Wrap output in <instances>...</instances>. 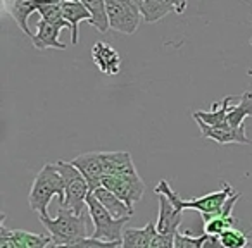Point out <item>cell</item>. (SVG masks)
Listing matches in <instances>:
<instances>
[{"instance_id":"1","label":"cell","mask_w":252,"mask_h":248,"mask_svg":"<svg viewBox=\"0 0 252 248\" xmlns=\"http://www.w3.org/2000/svg\"><path fill=\"white\" fill-rule=\"evenodd\" d=\"M233 193H235V190L231 188L226 181H223L221 183L220 192H213V193H209V195H204L195 200H183V198H180L178 193L173 192V188L169 186V183L166 181V179H161L159 185L156 186V195H164L166 198L171 200L173 205H175L178 210H182V212L185 209L199 210L200 216H202L204 224L223 212L224 203L228 202V198H230Z\"/></svg>"},{"instance_id":"2","label":"cell","mask_w":252,"mask_h":248,"mask_svg":"<svg viewBox=\"0 0 252 248\" xmlns=\"http://www.w3.org/2000/svg\"><path fill=\"white\" fill-rule=\"evenodd\" d=\"M54 196H57L59 205L63 207L64 198H66V186H64V179L56 169V165L45 164L33 181L28 195V203L32 210L38 212L40 217H50L49 203Z\"/></svg>"},{"instance_id":"3","label":"cell","mask_w":252,"mask_h":248,"mask_svg":"<svg viewBox=\"0 0 252 248\" xmlns=\"http://www.w3.org/2000/svg\"><path fill=\"white\" fill-rule=\"evenodd\" d=\"M40 222L49 231V236L52 240V247L66 248L78 243L83 238H88L87 220L83 216H74L67 209L61 207L57 217H40Z\"/></svg>"},{"instance_id":"4","label":"cell","mask_w":252,"mask_h":248,"mask_svg":"<svg viewBox=\"0 0 252 248\" xmlns=\"http://www.w3.org/2000/svg\"><path fill=\"white\" fill-rule=\"evenodd\" d=\"M54 165L63 176L64 186H66V198H64L63 207L73 212L74 216H83V209L87 207V198L90 195V186L87 179L71 162L59 161Z\"/></svg>"},{"instance_id":"5","label":"cell","mask_w":252,"mask_h":248,"mask_svg":"<svg viewBox=\"0 0 252 248\" xmlns=\"http://www.w3.org/2000/svg\"><path fill=\"white\" fill-rule=\"evenodd\" d=\"M87 209H88V216H90L92 222H94V226H95V231H94V234H92V238L105 241V243L123 241V234H125L123 227L130 220V217H128V219H114V217L100 205V202H98L92 193L87 198Z\"/></svg>"},{"instance_id":"6","label":"cell","mask_w":252,"mask_h":248,"mask_svg":"<svg viewBox=\"0 0 252 248\" xmlns=\"http://www.w3.org/2000/svg\"><path fill=\"white\" fill-rule=\"evenodd\" d=\"M107 16L111 29L123 35H133L140 26L142 12L138 7V2L135 0H109Z\"/></svg>"},{"instance_id":"7","label":"cell","mask_w":252,"mask_h":248,"mask_svg":"<svg viewBox=\"0 0 252 248\" xmlns=\"http://www.w3.org/2000/svg\"><path fill=\"white\" fill-rule=\"evenodd\" d=\"M102 186L112 192L119 200L126 203L133 210V205L144 198L145 185L140 179L138 172L135 174H121V176H105Z\"/></svg>"},{"instance_id":"8","label":"cell","mask_w":252,"mask_h":248,"mask_svg":"<svg viewBox=\"0 0 252 248\" xmlns=\"http://www.w3.org/2000/svg\"><path fill=\"white\" fill-rule=\"evenodd\" d=\"M71 164L81 172L90 186V193L102 186L105 178L104 161H102V152H88V154L78 155L71 161Z\"/></svg>"},{"instance_id":"9","label":"cell","mask_w":252,"mask_h":248,"mask_svg":"<svg viewBox=\"0 0 252 248\" xmlns=\"http://www.w3.org/2000/svg\"><path fill=\"white\" fill-rule=\"evenodd\" d=\"M142 18L145 23H158L168 14H183L187 2H171V0H138Z\"/></svg>"},{"instance_id":"10","label":"cell","mask_w":252,"mask_h":248,"mask_svg":"<svg viewBox=\"0 0 252 248\" xmlns=\"http://www.w3.org/2000/svg\"><path fill=\"white\" fill-rule=\"evenodd\" d=\"M158 198H159V216L158 220H156L158 233L175 236L178 233V227L182 226L183 212L176 209L171 203V200L166 198L164 195H158Z\"/></svg>"},{"instance_id":"11","label":"cell","mask_w":252,"mask_h":248,"mask_svg":"<svg viewBox=\"0 0 252 248\" xmlns=\"http://www.w3.org/2000/svg\"><path fill=\"white\" fill-rule=\"evenodd\" d=\"M197 124L200 128V133H202L204 138L207 140H213L216 143L221 145H228V143H238V145H249L251 140L247 138V133H245V124H242L240 128H211L207 126L206 122H202L200 119H195Z\"/></svg>"},{"instance_id":"12","label":"cell","mask_w":252,"mask_h":248,"mask_svg":"<svg viewBox=\"0 0 252 248\" xmlns=\"http://www.w3.org/2000/svg\"><path fill=\"white\" fill-rule=\"evenodd\" d=\"M92 59L95 66L100 69V73L107 76H116L121 71V57L118 50L105 42H97L92 47Z\"/></svg>"},{"instance_id":"13","label":"cell","mask_w":252,"mask_h":248,"mask_svg":"<svg viewBox=\"0 0 252 248\" xmlns=\"http://www.w3.org/2000/svg\"><path fill=\"white\" fill-rule=\"evenodd\" d=\"M240 193L235 192L233 195L228 198V202L224 203V209L223 212L220 214V216L213 217L211 220H207L206 224H204V233L206 234H211V236H221V234L224 233V231L228 229H233L235 226H237L238 219L237 217L231 216V210H233L235 203L238 202V198H240Z\"/></svg>"},{"instance_id":"14","label":"cell","mask_w":252,"mask_h":248,"mask_svg":"<svg viewBox=\"0 0 252 248\" xmlns=\"http://www.w3.org/2000/svg\"><path fill=\"white\" fill-rule=\"evenodd\" d=\"M63 29L64 28H61V26H54V25H50V23L40 19V21L36 23V33L32 38L35 49H38V50H45V49L66 50L67 47L59 42V35Z\"/></svg>"},{"instance_id":"15","label":"cell","mask_w":252,"mask_h":248,"mask_svg":"<svg viewBox=\"0 0 252 248\" xmlns=\"http://www.w3.org/2000/svg\"><path fill=\"white\" fill-rule=\"evenodd\" d=\"M105 176H121V174H135L133 159L130 152H102Z\"/></svg>"},{"instance_id":"16","label":"cell","mask_w":252,"mask_h":248,"mask_svg":"<svg viewBox=\"0 0 252 248\" xmlns=\"http://www.w3.org/2000/svg\"><path fill=\"white\" fill-rule=\"evenodd\" d=\"M231 107V97L226 95L223 102H214L211 110H195L193 112V119H200L211 128H230L228 126V110Z\"/></svg>"},{"instance_id":"17","label":"cell","mask_w":252,"mask_h":248,"mask_svg":"<svg viewBox=\"0 0 252 248\" xmlns=\"http://www.w3.org/2000/svg\"><path fill=\"white\" fill-rule=\"evenodd\" d=\"M61 7H63L64 19L69 23L71 26V43L76 45L78 43V25L81 21H90V12L85 7L83 2H76V0H66V2H61Z\"/></svg>"},{"instance_id":"18","label":"cell","mask_w":252,"mask_h":248,"mask_svg":"<svg viewBox=\"0 0 252 248\" xmlns=\"http://www.w3.org/2000/svg\"><path fill=\"white\" fill-rule=\"evenodd\" d=\"M92 195L100 202V205L104 207L114 219H128V217H131V214H133V210L126 205L123 200H119L114 193L109 192L104 186H100V188H97L95 192H92Z\"/></svg>"},{"instance_id":"19","label":"cell","mask_w":252,"mask_h":248,"mask_svg":"<svg viewBox=\"0 0 252 248\" xmlns=\"http://www.w3.org/2000/svg\"><path fill=\"white\" fill-rule=\"evenodd\" d=\"M156 231H158V226L152 220L142 229H133V227L125 229L121 248H152Z\"/></svg>"},{"instance_id":"20","label":"cell","mask_w":252,"mask_h":248,"mask_svg":"<svg viewBox=\"0 0 252 248\" xmlns=\"http://www.w3.org/2000/svg\"><path fill=\"white\" fill-rule=\"evenodd\" d=\"M38 12V2L35 0H16L14 4H11V14L14 18V21L18 23V26L21 28V31L26 36L33 38V33L28 28V19L32 14Z\"/></svg>"},{"instance_id":"21","label":"cell","mask_w":252,"mask_h":248,"mask_svg":"<svg viewBox=\"0 0 252 248\" xmlns=\"http://www.w3.org/2000/svg\"><path fill=\"white\" fill-rule=\"evenodd\" d=\"M245 117H252V91H244L240 102L237 105H231L228 110V126L240 128L244 124Z\"/></svg>"},{"instance_id":"22","label":"cell","mask_w":252,"mask_h":248,"mask_svg":"<svg viewBox=\"0 0 252 248\" xmlns=\"http://www.w3.org/2000/svg\"><path fill=\"white\" fill-rule=\"evenodd\" d=\"M85 7L90 12V25L97 29L98 33H107L111 25H109V16H107V4L104 0H92V2H83Z\"/></svg>"},{"instance_id":"23","label":"cell","mask_w":252,"mask_h":248,"mask_svg":"<svg viewBox=\"0 0 252 248\" xmlns=\"http://www.w3.org/2000/svg\"><path fill=\"white\" fill-rule=\"evenodd\" d=\"M11 236L16 243V248H49L50 245H52L50 236L26 233V231H21V229H12Z\"/></svg>"},{"instance_id":"24","label":"cell","mask_w":252,"mask_h":248,"mask_svg":"<svg viewBox=\"0 0 252 248\" xmlns=\"http://www.w3.org/2000/svg\"><path fill=\"white\" fill-rule=\"evenodd\" d=\"M38 14L43 21L50 23V25L71 29L69 23L64 19L61 2H38Z\"/></svg>"},{"instance_id":"25","label":"cell","mask_w":252,"mask_h":248,"mask_svg":"<svg viewBox=\"0 0 252 248\" xmlns=\"http://www.w3.org/2000/svg\"><path fill=\"white\" fill-rule=\"evenodd\" d=\"M220 241L224 248H247L249 245V240L244 234V231L237 229V227L224 231L220 236Z\"/></svg>"},{"instance_id":"26","label":"cell","mask_w":252,"mask_h":248,"mask_svg":"<svg viewBox=\"0 0 252 248\" xmlns=\"http://www.w3.org/2000/svg\"><path fill=\"white\" fill-rule=\"evenodd\" d=\"M206 236V233L200 234V236H192L190 231H185V233L178 231L175 236V248H202Z\"/></svg>"},{"instance_id":"27","label":"cell","mask_w":252,"mask_h":248,"mask_svg":"<svg viewBox=\"0 0 252 248\" xmlns=\"http://www.w3.org/2000/svg\"><path fill=\"white\" fill-rule=\"evenodd\" d=\"M121 245V241H112V243H105V241H100V240H95V238L88 236V238H83L80 240L78 243L71 245V247H66V248H116Z\"/></svg>"},{"instance_id":"28","label":"cell","mask_w":252,"mask_h":248,"mask_svg":"<svg viewBox=\"0 0 252 248\" xmlns=\"http://www.w3.org/2000/svg\"><path fill=\"white\" fill-rule=\"evenodd\" d=\"M202 248H224V247L221 245L220 236H211V234H207Z\"/></svg>"},{"instance_id":"29","label":"cell","mask_w":252,"mask_h":248,"mask_svg":"<svg viewBox=\"0 0 252 248\" xmlns=\"http://www.w3.org/2000/svg\"><path fill=\"white\" fill-rule=\"evenodd\" d=\"M247 74H249V76H252V67H251V69L247 71Z\"/></svg>"},{"instance_id":"30","label":"cell","mask_w":252,"mask_h":248,"mask_svg":"<svg viewBox=\"0 0 252 248\" xmlns=\"http://www.w3.org/2000/svg\"><path fill=\"white\" fill-rule=\"evenodd\" d=\"M49 248H57V247H52V245H50V247Z\"/></svg>"},{"instance_id":"31","label":"cell","mask_w":252,"mask_h":248,"mask_svg":"<svg viewBox=\"0 0 252 248\" xmlns=\"http://www.w3.org/2000/svg\"><path fill=\"white\" fill-rule=\"evenodd\" d=\"M251 245H252V240H251Z\"/></svg>"}]
</instances>
